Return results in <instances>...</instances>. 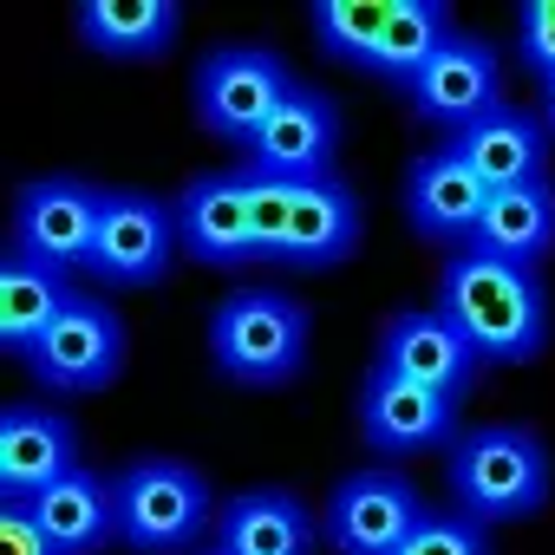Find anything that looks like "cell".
Instances as JSON below:
<instances>
[{
  "mask_svg": "<svg viewBox=\"0 0 555 555\" xmlns=\"http://www.w3.org/2000/svg\"><path fill=\"white\" fill-rule=\"evenodd\" d=\"M392 8H399V0H321V8L308 14V27H314V40H321L334 60H347V66H373Z\"/></svg>",
  "mask_w": 555,
  "mask_h": 555,
  "instance_id": "25",
  "label": "cell"
},
{
  "mask_svg": "<svg viewBox=\"0 0 555 555\" xmlns=\"http://www.w3.org/2000/svg\"><path fill=\"white\" fill-rule=\"evenodd\" d=\"M112 503H118V542L131 555H183L203 535H216V496L196 464L183 457H131L112 470Z\"/></svg>",
  "mask_w": 555,
  "mask_h": 555,
  "instance_id": "3",
  "label": "cell"
},
{
  "mask_svg": "<svg viewBox=\"0 0 555 555\" xmlns=\"http://www.w3.org/2000/svg\"><path fill=\"white\" fill-rule=\"evenodd\" d=\"M425 496L399 470H353L334 483L321 509V535L334 555H399V542L425 522Z\"/></svg>",
  "mask_w": 555,
  "mask_h": 555,
  "instance_id": "7",
  "label": "cell"
},
{
  "mask_svg": "<svg viewBox=\"0 0 555 555\" xmlns=\"http://www.w3.org/2000/svg\"><path fill=\"white\" fill-rule=\"evenodd\" d=\"M295 73L282 66L274 47H216L196 66V125L216 131L222 144L248 151L255 131L295 99Z\"/></svg>",
  "mask_w": 555,
  "mask_h": 555,
  "instance_id": "5",
  "label": "cell"
},
{
  "mask_svg": "<svg viewBox=\"0 0 555 555\" xmlns=\"http://www.w3.org/2000/svg\"><path fill=\"white\" fill-rule=\"evenodd\" d=\"M177 255V203L144 190H105L99 235H92V274L105 288H157Z\"/></svg>",
  "mask_w": 555,
  "mask_h": 555,
  "instance_id": "6",
  "label": "cell"
},
{
  "mask_svg": "<svg viewBox=\"0 0 555 555\" xmlns=\"http://www.w3.org/2000/svg\"><path fill=\"white\" fill-rule=\"evenodd\" d=\"M483 203H490V190H483L451 151L418 157L412 177H405V222H412L425 242L470 248V242H477V222H483Z\"/></svg>",
  "mask_w": 555,
  "mask_h": 555,
  "instance_id": "18",
  "label": "cell"
},
{
  "mask_svg": "<svg viewBox=\"0 0 555 555\" xmlns=\"http://www.w3.org/2000/svg\"><path fill=\"white\" fill-rule=\"evenodd\" d=\"M399 555H490V535H483V522H470V516H425L405 542H399Z\"/></svg>",
  "mask_w": 555,
  "mask_h": 555,
  "instance_id": "26",
  "label": "cell"
},
{
  "mask_svg": "<svg viewBox=\"0 0 555 555\" xmlns=\"http://www.w3.org/2000/svg\"><path fill=\"white\" fill-rule=\"evenodd\" d=\"M542 131H548V138H555V79H548V86H542Z\"/></svg>",
  "mask_w": 555,
  "mask_h": 555,
  "instance_id": "30",
  "label": "cell"
},
{
  "mask_svg": "<svg viewBox=\"0 0 555 555\" xmlns=\"http://www.w3.org/2000/svg\"><path fill=\"white\" fill-rule=\"evenodd\" d=\"M334 151H340V105L321 86H295V99L242 151V170L268 183H314L334 177Z\"/></svg>",
  "mask_w": 555,
  "mask_h": 555,
  "instance_id": "9",
  "label": "cell"
},
{
  "mask_svg": "<svg viewBox=\"0 0 555 555\" xmlns=\"http://www.w3.org/2000/svg\"><path fill=\"white\" fill-rule=\"evenodd\" d=\"M79 40L99 60H164L177 40V0H86L79 8Z\"/></svg>",
  "mask_w": 555,
  "mask_h": 555,
  "instance_id": "23",
  "label": "cell"
},
{
  "mask_svg": "<svg viewBox=\"0 0 555 555\" xmlns=\"http://www.w3.org/2000/svg\"><path fill=\"white\" fill-rule=\"evenodd\" d=\"M209 353L235 386H288L308 360V308L274 288H242L209 314Z\"/></svg>",
  "mask_w": 555,
  "mask_h": 555,
  "instance_id": "4",
  "label": "cell"
},
{
  "mask_svg": "<svg viewBox=\"0 0 555 555\" xmlns=\"http://www.w3.org/2000/svg\"><path fill=\"white\" fill-rule=\"evenodd\" d=\"M457 27H451V8L444 0H399L392 8V21H386V40H379V53H373V79H386V86H412L438 53H444V40H451Z\"/></svg>",
  "mask_w": 555,
  "mask_h": 555,
  "instance_id": "24",
  "label": "cell"
},
{
  "mask_svg": "<svg viewBox=\"0 0 555 555\" xmlns=\"http://www.w3.org/2000/svg\"><path fill=\"white\" fill-rule=\"evenodd\" d=\"M222 555H314V509L295 490H242L216 509Z\"/></svg>",
  "mask_w": 555,
  "mask_h": 555,
  "instance_id": "19",
  "label": "cell"
},
{
  "mask_svg": "<svg viewBox=\"0 0 555 555\" xmlns=\"http://www.w3.org/2000/svg\"><path fill=\"white\" fill-rule=\"evenodd\" d=\"M379 373H399V379L464 405L477 392V379H483V353L438 308H399L386 321V334H379Z\"/></svg>",
  "mask_w": 555,
  "mask_h": 555,
  "instance_id": "11",
  "label": "cell"
},
{
  "mask_svg": "<svg viewBox=\"0 0 555 555\" xmlns=\"http://www.w3.org/2000/svg\"><path fill=\"white\" fill-rule=\"evenodd\" d=\"M470 248H483V255H496L509 268L548 261L555 255V183L535 177V183H516V190H490Z\"/></svg>",
  "mask_w": 555,
  "mask_h": 555,
  "instance_id": "22",
  "label": "cell"
},
{
  "mask_svg": "<svg viewBox=\"0 0 555 555\" xmlns=\"http://www.w3.org/2000/svg\"><path fill=\"white\" fill-rule=\"evenodd\" d=\"M457 399H444V392H425V386H412V379H399V373H366V386H360V438L379 451V457H412V451H451L464 431H457Z\"/></svg>",
  "mask_w": 555,
  "mask_h": 555,
  "instance_id": "13",
  "label": "cell"
},
{
  "mask_svg": "<svg viewBox=\"0 0 555 555\" xmlns=\"http://www.w3.org/2000/svg\"><path fill=\"white\" fill-rule=\"evenodd\" d=\"M177 242L209 268H248L255 255V216H248V170H209L190 177L177 196Z\"/></svg>",
  "mask_w": 555,
  "mask_h": 555,
  "instance_id": "14",
  "label": "cell"
},
{
  "mask_svg": "<svg viewBox=\"0 0 555 555\" xmlns=\"http://www.w3.org/2000/svg\"><path fill=\"white\" fill-rule=\"evenodd\" d=\"M405 99H412V112H418L425 125H444V131L457 138L464 125H477V118H490V112L503 105V60H496L490 40L451 34L444 53L405 86Z\"/></svg>",
  "mask_w": 555,
  "mask_h": 555,
  "instance_id": "12",
  "label": "cell"
},
{
  "mask_svg": "<svg viewBox=\"0 0 555 555\" xmlns=\"http://www.w3.org/2000/svg\"><path fill=\"white\" fill-rule=\"evenodd\" d=\"M0 548H8V555H53V542L40 535L27 503H0Z\"/></svg>",
  "mask_w": 555,
  "mask_h": 555,
  "instance_id": "29",
  "label": "cell"
},
{
  "mask_svg": "<svg viewBox=\"0 0 555 555\" xmlns=\"http://www.w3.org/2000/svg\"><path fill=\"white\" fill-rule=\"evenodd\" d=\"M248 216H255V255L282 261V235H288V183L248 177Z\"/></svg>",
  "mask_w": 555,
  "mask_h": 555,
  "instance_id": "27",
  "label": "cell"
},
{
  "mask_svg": "<svg viewBox=\"0 0 555 555\" xmlns=\"http://www.w3.org/2000/svg\"><path fill=\"white\" fill-rule=\"evenodd\" d=\"M457 516L470 522H522L548 503V451L529 425H477L444 457Z\"/></svg>",
  "mask_w": 555,
  "mask_h": 555,
  "instance_id": "2",
  "label": "cell"
},
{
  "mask_svg": "<svg viewBox=\"0 0 555 555\" xmlns=\"http://www.w3.org/2000/svg\"><path fill=\"white\" fill-rule=\"evenodd\" d=\"M99 209L105 190H92L86 177H34L14 196V255L47 261L60 274L92 261V235H99Z\"/></svg>",
  "mask_w": 555,
  "mask_h": 555,
  "instance_id": "8",
  "label": "cell"
},
{
  "mask_svg": "<svg viewBox=\"0 0 555 555\" xmlns=\"http://www.w3.org/2000/svg\"><path fill=\"white\" fill-rule=\"evenodd\" d=\"M79 470V431L47 405H14L0 418V503H34Z\"/></svg>",
  "mask_w": 555,
  "mask_h": 555,
  "instance_id": "15",
  "label": "cell"
},
{
  "mask_svg": "<svg viewBox=\"0 0 555 555\" xmlns=\"http://www.w3.org/2000/svg\"><path fill=\"white\" fill-rule=\"evenodd\" d=\"M118 366H125V321L99 295H73V308L53 321V334L27 360V373L53 392H105Z\"/></svg>",
  "mask_w": 555,
  "mask_h": 555,
  "instance_id": "10",
  "label": "cell"
},
{
  "mask_svg": "<svg viewBox=\"0 0 555 555\" xmlns=\"http://www.w3.org/2000/svg\"><path fill=\"white\" fill-rule=\"evenodd\" d=\"M516 53H522V66L542 86L555 79V0H529V8L516 14Z\"/></svg>",
  "mask_w": 555,
  "mask_h": 555,
  "instance_id": "28",
  "label": "cell"
},
{
  "mask_svg": "<svg viewBox=\"0 0 555 555\" xmlns=\"http://www.w3.org/2000/svg\"><path fill=\"white\" fill-rule=\"evenodd\" d=\"M444 151H451L483 190H516V183L548 177V131H542V118H529L522 105H496L490 118L464 125Z\"/></svg>",
  "mask_w": 555,
  "mask_h": 555,
  "instance_id": "17",
  "label": "cell"
},
{
  "mask_svg": "<svg viewBox=\"0 0 555 555\" xmlns=\"http://www.w3.org/2000/svg\"><path fill=\"white\" fill-rule=\"evenodd\" d=\"M360 196L347 177H314L288 183V235H282V268H340L360 248Z\"/></svg>",
  "mask_w": 555,
  "mask_h": 555,
  "instance_id": "16",
  "label": "cell"
},
{
  "mask_svg": "<svg viewBox=\"0 0 555 555\" xmlns=\"http://www.w3.org/2000/svg\"><path fill=\"white\" fill-rule=\"evenodd\" d=\"M438 314L483 353V366H522L548 347V295L535 268H509L483 248H457L444 261Z\"/></svg>",
  "mask_w": 555,
  "mask_h": 555,
  "instance_id": "1",
  "label": "cell"
},
{
  "mask_svg": "<svg viewBox=\"0 0 555 555\" xmlns=\"http://www.w3.org/2000/svg\"><path fill=\"white\" fill-rule=\"evenodd\" d=\"M73 282L60 268H47V261H27V255H14L8 248V261H0V347H8L21 366L34 360V347L53 334V321L73 308Z\"/></svg>",
  "mask_w": 555,
  "mask_h": 555,
  "instance_id": "20",
  "label": "cell"
},
{
  "mask_svg": "<svg viewBox=\"0 0 555 555\" xmlns=\"http://www.w3.org/2000/svg\"><path fill=\"white\" fill-rule=\"evenodd\" d=\"M203 555H222V548H216V542H209V548H203Z\"/></svg>",
  "mask_w": 555,
  "mask_h": 555,
  "instance_id": "31",
  "label": "cell"
},
{
  "mask_svg": "<svg viewBox=\"0 0 555 555\" xmlns=\"http://www.w3.org/2000/svg\"><path fill=\"white\" fill-rule=\"evenodd\" d=\"M40 535L53 542V555H99L105 542H118V503H112V477L99 470H73L66 483L40 490L34 503Z\"/></svg>",
  "mask_w": 555,
  "mask_h": 555,
  "instance_id": "21",
  "label": "cell"
}]
</instances>
